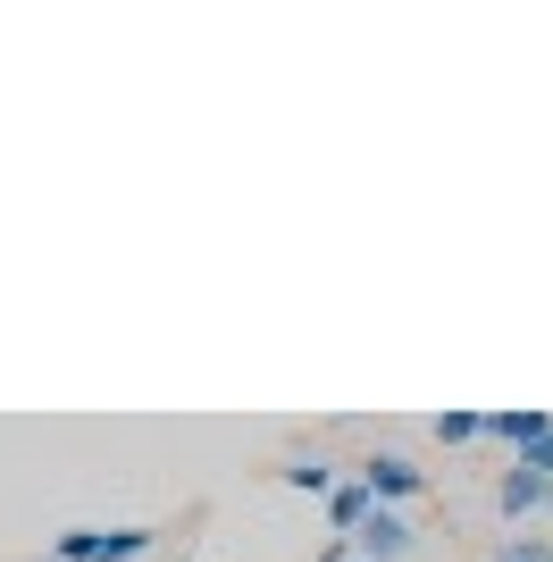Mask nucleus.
I'll use <instances>...</instances> for the list:
<instances>
[{"label":"nucleus","instance_id":"6","mask_svg":"<svg viewBox=\"0 0 553 562\" xmlns=\"http://www.w3.org/2000/svg\"><path fill=\"white\" fill-rule=\"evenodd\" d=\"M377 513V495L361 487V479H345V487L327 495V520H336V538H361V520Z\"/></svg>","mask_w":553,"mask_h":562},{"label":"nucleus","instance_id":"3","mask_svg":"<svg viewBox=\"0 0 553 562\" xmlns=\"http://www.w3.org/2000/svg\"><path fill=\"white\" fill-rule=\"evenodd\" d=\"M352 554H361V562H403V554H411V520L377 504V513L361 520V538H352Z\"/></svg>","mask_w":553,"mask_h":562},{"label":"nucleus","instance_id":"4","mask_svg":"<svg viewBox=\"0 0 553 562\" xmlns=\"http://www.w3.org/2000/svg\"><path fill=\"white\" fill-rule=\"evenodd\" d=\"M495 513H504V520L553 513V479H537V470H520V462H511V470H504V487H495Z\"/></svg>","mask_w":553,"mask_h":562},{"label":"nucleus","instance_id":"7","mask_svg":"<svg viewBox=\"0 0 553 562\" xmlns=\"http://www.w3.org/2000/svg\"><path fill=\"white\" fill-rule=\"evenodd\" d=\"M276 479H285V487H302V495H336V487H345L319 453H285V462H276Z\"/></svg>","mask_w":553,"mask_h":562},{"label":"nucleus","instance_id":"8","mask_svg":"<svg viewBox=\"0 0 553 562\" xmlns=\"http://www.w3.org/2000/svg\"><path fill=\"white\" fill-rule=\"evenodd\" d=\"M478 437H486V412H437V446H478Z\"/></svg>","mask_w":553,"mask_h":562},{"label":"nucleus","instance_id":"5","mask_svg":"<svg viewBox=\"0 0 553 562\" xmlns=\"http://www.w3.org/2000/svg\"><path fill=\"white\" fill-rule=\"evenodd\" d=\"M486 437L520 462V453H537V446L553 437V420H545V412H486Z\"/></svg>","mask_w":553,"mask_h":562},{"label":"nucleus","instance_id":"1","mask_svg":"<svg viewBox=\"0 0 553 562\" xmlns=\"http://www.w3.org/2000/svg\"><path fill=\"white\" fill-rule=\"evenodd\" d=\"M151 554V529H68L50 546V562H135Z\"/></svg>","mask_w":553,"mask_h":562},{"label":"nucleus","instance_id":"9","mask_svg":"<svg viewBox=\"0 0 553 562\" xmlns=\"http://www.w3.org/2000/svg\"><path fill=\"white\" fill-rule=\"evenodd\" d=\"M495 562H553V546H545V538H511Z\"/></svg>","mask_w":553,"mask_h":562},{"label":"nucleus","instance_id":"10","mask_svg":"<svg viewBox=\"0 0 553 562\" xmlns=\"http://www.w3.org/2000/svg\"><path fill=\"white\" fill-rule=\"evenodd\" d=\"M520 470H537V479H553V437H545V446H537V453H520Z\"/></svg>","mask_w":553,"mask_h":562},{"label":"nucleus","instance_id":"2","mask_svg":"<svg viewBox=\"0 0 553 562\" xmlns=\"http://www.w3.org/2000/svg\"><path fill=\"white\" fill-rule=\"evenodd\" d=\"M352 479H361V487L377 495L386 513H394V504H411V495H428V470H419L411 453H369V462L352 470Z\"/></svg>","mask_w":553,"mask_h":562}]
</instances>
